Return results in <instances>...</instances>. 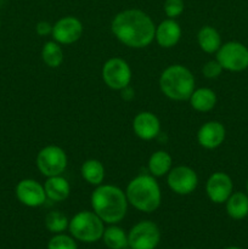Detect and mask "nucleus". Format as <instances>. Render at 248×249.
Returning <instances> with one entry per match:
<instances>
[{"label":"nucleus","instance_id":"nucleus-18","mask_svg":"<svg viewBox=\"0 0 248 249\" xmlns=\"http://www.w3.org/2000/svg\"><path fill=\"white\" fill-rule=\"evenodd\" d=\"M191 107L197 112H209L215 107L216 95L209 88H198L195 89L190 96Z\"/></svg>","mask_w":248,"mask_h":249},{"label":"nucleus","instance_id":"nucleus-30","mask_svg":"<svg viewBox=\"0 0 248 249\" xmlns=\"http://www.w3.org/2000/svg\"><path fill=\"white\" fill-rule=\"evenodd\" d=\"M121 94H122V99L126 100V101H130V100H133L134 96H135V92H134V90L131 89L129 85L121 90Z\"/></svg>","mask_w":248,"mask_h":249},{"label":"nucleus","instance_id":"nucleus-25","mask_svg":"<svg viewBox=\"0 0 248 249\" xmlns=\"http://www.w3.org/2000/svg\"><path fill=\"white\" fill-rule=\"evenodd\" d=\"M70 225V220L63 213L57 211L50 212L45 216V226L50 232L62 233Z\"/></svg>","mask_w":248,"mask_h":249},{"label":"nucleus","instance_id":"nucleus-19","mask_svg":"<svg viewBox=\"0 0 248 249\" xmlns=\"http://www.w3.org/2000/svg\"><path fill=\"white\" fill-rule=\"evenodd\" d=\"M197 43L204 53H214L220 49L221 36L214 27L204 26L197 33Z\"/></svg>","mask_w":248,"mask_h":249},{"label":"nucleus","instance_id":"nucleus-15","mask_svg":"<svg viewBox=\"0 0 248 249\" xmlns=\"http://www.w3.org/2000/svg\"><path fill=\"white\" fill-rule=\"evenodd\" d=\"M225 134V128L220 122H207L198 129L197 141H198L199 146H202L206 150H214L224 142Z\"/></svg>","mask_w":248,"mask_h":249},{"label":"nucleus","instance_id":"nucleus-2","mask_svg":"<svg viewBox=\"0 0 248 249\" xmlns=\"http://www.w3.org/2000/svg\"><path fill=\"white\" fill-rule=\"evenodd\" d=\"M92 212L104 223L114 225L124 219L128 211V199L125 192L114 185H99L92 191L91 198Z\"/></svg>","mask_w":248,"mask_h":249},{"label":"nucleus","instance_id":"nucleus-27","mask_svg":"<svg viewBox=\"0 0 248 249\" xmlns=\"http://www.w3.org/2000/svg\"><path fill=\"white\" fill-rule=\"evenodd\" d=\"M184 0H165L163 10L168 18L175 19L184 12Z\"/></svg>","mask_w":248,"mask_h":249},{"label":"nucleus","instance_id":"nucleus-1","mask_svg":"<svg viewBox=\"0 0 248 249\" xmlns=\"http://www.w3.org/2000/svg\"><path fill=\"white\" fill-rule=\"evenodd\" d=\"M111 31L128 48L142 49L155 40L156 26L152 18L142 10L128 9L114 16Z\"/></svg>","mask_w":248,"mask_h":249},{"label":"nucleus","instance_id":"nucleus-26","mask_svg":"<svg viewBox=\"0 0 248 249\" xmlns=\"http://www.w3.org/2000/svg\"><path fill=\"white\" fill-rule=\"evenodd\" d=\"M48 249H78L74 238L65 233H56L48 243Z\"/></svg>","mask_w":248,"mask_h":249},{"label":"nucleus","instance_id":"nucleus-28","mask_svg":"<svg viewBox=\"0 0 248 249\" xmlns=\"http://www.w3.org/2000/svg\"><path fill=\"white\" fill-rule=\"evenodd\" d=\"M221 72H223V67H221L220 63L216 60L208 61L202 67V73H203V75L207 79H215V78H218L221 74Z\"/></svg>","mask_w":248,"mask_h":249},{"label":"nucleus","instance_id":"nucleus-31","mask_svg":"<svg viewBox=\"0 0 248 249\" xmlns=\"http://www.w3.org/2000/svg\"><path fill=\"white\" fill-rule=\"evenodd\" d=\"M224 249H242V248H238V247H233V246H231V247H226Z\"/></svg>","mask_w":248,"mask_h":249},{"label":"nucleus","instance_id":"nucleus-24","mask_svg":"<svg viewBox=\"0 0 248 249\" xmlns=\"http://www.w3.org/2000/svg\"><path fill=\"white\" fill-rule=\"evenodd\" d=\"M104 243L109 249H125L128 247V235L118 226H108L102 235Z\"/></svg>","mask_w":248,"mask_h":249},{"label":"nucleus","instance_id":"nucleus-22","mask_svg":"<svg viewBox=\"0 0 248 249\" xmlns=\"http://www.w3.org/2000/svg\"><path fill=\"white\" fill-rule=\"evenodd\" d=\"M80 173L83 179L92 186H99L105 180V167L97 160H85L80 168Z\"/></svg>","mask_w":248,"mask_h":249},{"label":"nucleus","instance_id":"nucleus-7","mask_svg":"<svg viewBox=\"0 0 248 249\" xmlns=\"http://www.w3.org/2000/svg\"><path fill=\"white\" fill-rule=\"evenodd\" d=\"M131 68L125 60L121 57H112L102 66V79L105 84L112 90H118L130 85Z\"/></svg>","mask_w":248,"mask_h":249},{"label":"nucleus","instance_id":"nucleus-35","mask_svg":"<svg viewBox=\"0 0 248 249\" xmlns=\"http://www.w3.org/2000/svg\"><path fill=\"white\" fill-rule=\"evenodd\" d=\"M189 249H191V248H189Z\"/></svg>","mask_w":248,"mask_h":249},{"label":"nucleus","instance_id":"nucleus-11","mask_svg":"<svg viewBox=\"0 0 248 249\" xmlns=\"http://www.w3.org/2000/svg\"><path fill=\"white\" fill-rule=\"evenodd\" d=\"M83 34V23L73 16H66L53 24V39L62 45H70L80 39Z\"/></svg>","mask_w":248,"mask_h":249},{"label":"nucleus","instance_id":"nucleus-21","mask_svg":"<svg viewBox=\"0 0 248 249\" xmlns=\"http://www.w3.org/2000/svg\"><path fill=\"white\" fill-rule=\"evenodd\" d=\"M226 203V212L230 218L241 220L248 215V196L243 192L231 194Z\"/></svg>","mask_w":248,"mask_h":249},{"label":"nucleus","instance_id":"nucleus-14","mask_svg":"<svg viewBox=\"0 0 248 249\" xmlns=\"http://www.w3.org/2000/svg\"><path fill=\"white\" fill-rule=\"evenodd\" d=\"M133 130L141 140H153L159 135L160 122L152 112H140L136 114L133 121Z\"/></svg>","mask_w":248,"mask_h":249},{"label":"nucleus","instance_id":"nucleus-4","mask_svg":"<svg viewBox=\"0 0 248 249\" xmlns=\"http://www.w3.org/2000/svg\"><path fill=\"white\" fill-rule=\"evenodd\" d=\"M159 88L168 99L186 101L195 90V77L185 66L172 65L160 74Z\"/></svg>","mask_w":248,"mask_h":249},{"label":"nucleus","instance_id":"nucleus-9","mask_svg":"<svg viewBox=\"0 0 248 249\" xmlns=\"http://www.w3.org/2000/svg\"><path fill=\"white\" fill-rule=\"evenodd\" d=\"M159 241V229L150 220L139 221L128 233V245L131 249H155Z\"/></svg>","mask_w":248,"mask_h":249},{"label":"nucleus","instance_id":"nucleus-10","mask_svg":"<svg viewBox=\"0 0 248 249\" xmlns=\"http://www.w3.org/2000/svg\"><path fill=\"white\" fill-rule=\"evenodd\" d=\"M167 184L173 192L180 196H187L196 190L198 177L192 168L187 165H177L167 174Z\"/></svg>","mask_w":248,"mask_h":249},{"label":"nucleus","instance_id":"nucleus-33","mask_svg":"<svg viewBox=\"0 0 248 249\" xmlns=\"http://www.w3.org/2000/svg\"><path fill=\"white\" fill-rule=\"evenodd\" d=\"M0 26H1V22H0Z\"/></svg>","mask_w":248,"mask_h":249},{"label":"nucleus","instance_id":"nucleus-20","mask_svg":"<svg viewBox=\"0 0 248 249\" xmlns=\"http://www.w3.org/2000/svg\"><path fill=\"white\" fill-rule=\"evenodd\" d=\"M173 168V158L167 151H156L148 160V172L152 177L160 178L167 175Z\"/></svg>","mask_w":248,"mask_h":249},{"label":"nucleus","instance_id":"nucleus-17","mask_svg":"<svg viewBox=\"0 0 248 249\" xmlns=\"http://www.w3.org/2000/svg\"><path fill=\"white\" fill-rule=\"evenodd\" d=\"M44 190H45L46 198L53 202L66 201L71 194L70 182L61 175L48 178L44 184Z\"/></svg>","mask_w":248,"mask_h":249},{"label":"nucleus","instance_id":"nucleus-3","mask_svg":"<svg viewBox=\"0 0 248 249\" xmlns=\"http://www.w3.org/2000/svg\"><path fill=\"white\" fill-rule=\"evenodd\" d=\"M128 203L143 213L157 211L162 202V192L155 177L141 174L130 180L125 190Z\"/></svg>","mask_w":248,"mask_h":249},{"label":"nucleus","instance_id":"nucleus-8","mask_svg":"<svg viewBox=\"0 0 248 249\" xmlns=\"http://www.w3.org/2000/svg\"><path fill=\"white\" fill-rule=\"evenodd\" d=\"M216 61L223 70L241 72L248 67V49L238 41H229L216 51Z\"/></svg>","mask_w":248,"mask_h":249},{"label":"nucleus","instance_id":"nucleus-6","mask_svg":"<svg viewBox=\"0 0 248 249\" xmlns=\"http://www.w3.org/2000/svg\"><path fill=\"white\" fill-rule=\"evenodd\" d=\"M36 168L44 177H57L67 168V155L58 146H45L36 155Z\"/></svg>","mask_w":248,"mask_h":249},{"label":"nucleus","instance_id":"nucleus-32","mask_svg":"<svg viewBox=\"0 0 248 249\" xmlns=\"http://www.w3.org/2000/svg\"><path fill=\"white\" fill-rule=\"evenodd\" d=\"M247 192H248V181H247Z\"/></svg>","mask_w":248,"mask_h":249},{"label":"nucleus","instance_id":"nucleus-13","mask_svg":"<svg viewBox=\"0 0 248 249\" xmlns=\"http://www.w3.org/2000/svg\"><path fill=\"white\" fill-rule=\"evenodd\" d=\"M232 180L226 173L216 172L212 174L207 180V196L213 203H225L232 194Z\"/></svg>","mask_w":248,"mask_h":249},{"label":"nucleus","instance_id":"nucleus-12","mask_svg":"<svg viewBox=\"0 0 248 249\" xmlns=\"http://www.w3.org/2000/svg\"><path fill=\"white\" fill-rule=\"evenodd\" d=\"M16 197L23 206L35 208L45 203L46 194L44 185L34 179H23L17 184Z\"/></svg>","mask_w":248,"mask_h":249},{"label":"nucleus","instance_id":"nucleus-34","mask_svg":"<svg viewBox=\"0 0 248 249\" xmlns=\"http://www.w3.org/2000/svg\"><path fill=\"white\" fill-rule=\"evenodd\" d=\"M125 249H128V248H125ZM130 249H131V248H130Z\"/></svg>","mask_w":248,"mask_h":249},{"label":"nucleus","instance_id":"nucleus-29","mask_svg":"<svg viewBox=\"0 0 248 249\" xmlns=\"http://www.w3.org/2000/svg\"><path fill=\"white\" fill-rule=\"evenodd\" d=\"M35 32L38 36H49V34L53 33V24H50L46 21H40L36 23L35 26Z\"/></svg>","mask_w":248,"mask_h":249},{"label":"nucleus","instance_id":"nucleus-5","mask_svg":"<svg viewBox=\"0 0 248 249\" xmlns=\"http://www.w3.org/2000/svg\"><path fill=\"white\" fill-rule=\"evenodd\" d=\"M104 221L89 211H82L70 220V232L73 238L85 243H94L101 240L104 235Z\"/></svg>","mask_w":248,"mask_h":249},{"label":"nucleus","instance_id":"nucleus-23","mask_svg":"<svg viewBox=\"0 0 248 249\" xmlns=\"http://www.w3.org/2000/svg\"><path fill=\"white\" fill-rule=\"evenodd\" d=\"M63 50L61 44L56 43L55 40L46 41L41 49V58L43 62L50 68H57L63 62Z\"/></svg>","mask_w":248,"mask_h":249},{"label":"nucleus","instance_id":"nucleus-16","mask_svg":"<svg viewBox=\"0 0 248 249\" xmlns=\"http://www.w3.org/2000/svg\"><path fill=\"white\" fill-rule=\"evenodd\" d=\"M181 27L175 19L167 18L156 27L155 39L158 45L164 49H170L177 45L181 39Z\"/></svg>","mask_w":248,"mask_h":249}]
</instances>
